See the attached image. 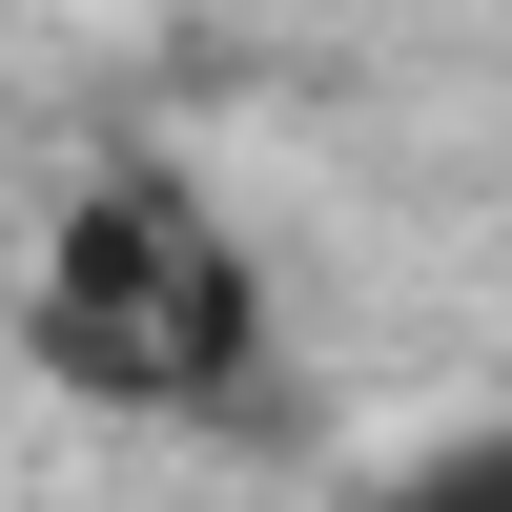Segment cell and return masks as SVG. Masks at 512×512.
<instances>
[{
  "instance_id": "obj_1",
  "label": "cell",
  "mask_w": 512,
  "mask_h": 512,
  "mask_svg": "<svg viewBox=\"0 0 512 512\" xmlns=\"http://www.w3.org/2000/svg\"><path fill=\"white\" fill-rule=\"evenodd\" d=\"M21 349L41 390L123 410V431H185L267 369V267L226 246V205L185 164H103V185L41 226V287H21Z\"/></svg>"
},
{
  "instance_id": "obj_2",
  "label": "cell",
  "mask_w": 512,
  "mask_h": 512,
  "mask_svg": "<svg viewBox=\"0 0 512 512\" xmlns=\"http://www.w3.org/2000/svg\"><path fill=\"white\" fill-rule=\"evenodd\" d=\"M390 512H512V410H492V431H451V451H410Z\"/></svg>"
}]
</instances>
